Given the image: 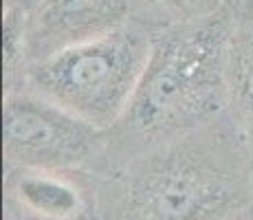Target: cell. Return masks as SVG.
<instances>
[{
    "mask_svg": "<svg viewBox=\"0 0 253 220\" xmlns=\"http://www.w3.org/2000/svg\"><path fill=\"white\" fill-rule=\"evenodd\" d=\"M88 174L104 220H229L253 203V159L231 112Z\"/></svg>",
    "mask_w": 253,
    "mask_h": 220,
    "instance_id": "6da1fadb",
    "label": "cell"
},
{
    "mask_svg": "<svg viewBox=\"0 0 253 220\" xmlns=\"http://www.w3.org/2000/svg\"><path fill=\"white\" fill-rule=\"evenodd\" d=\"M231 29L229 2L207 20L159 29L137 92L119 124L108 130L99 170L229 115Z\"/></svg>",
    "mask_w": 253,
    "mask_h": 220,
    "instance_id": "7a4b0ae2",
    "label": "cell"
},
{
    "mask_svg": "<svg viewBox=\"0 0 253 220\" xmlns=\"http://www.w3.org/2000/svg\"><path fill=\"white\" fill-rule=\"evenodd\" d=\"M157 29L130 20L97 40L29 66L24 86L108 132L126 115L148 66Z\"/></svg>",
    "mask_w": 253,
    "mask_h": 220,
    "instance_id": "3957f363",
    "label": "cell"
},
{
    "mask_svg": "<svg viewBox=\"0 0 253 220\" xmlns=\"http://www.w3.org/2000/svg\"><path fill=\"white\" fill-rule=\"evenodd\" d=\"M4 170L97 172L108 132L95 128L27 86L2 97Z\"/></svg>",
    "mask_w": 253,
    "mask_h": 220,
    "instance_id": "277c9868",
    "label": "cell"
},
{
    "mask_svg": "<svg viewBox=\"0 0 253 220\" xmlns=\"http://www.w3.org/2000/svg\"><path fill=\"white\" fill-rule=\"evenodd\" d=\"M130 20H134L132 0H36L27 16L29 66L108 36Z\"/></svg>",
    "mask_w": 253,
    "mask_h": 220,
    "instance_id": "5b68a950",
    "label": "cell"
},
{
    "mask_svg": "<svg viewBox=\"0 0 253 220\" xmlns=\"http://www.w3.org/2000/svg\"><path fill=\"white\" fill-rule=\"evenodd\" d=\"M86 172L11 170L7 172V207L31 220H82L90 209L92 185Z\"/></svg>",
    "mask_w": 253,
    "mask_h": 220,
    "instance_id": "8992f818",
    "label": "cell"
},
{
    "mask_svg": "<svg viewBox=\"0 0 253 220\" xmlns=\"http://www.w3.org/2000/svg\"><path fill=\"white\" fill-rule=\"evenodd\" d=\"M227 84H229V112L245 134L253 159V18L236 11H233L229 40Z\"/></svg>",
    "mask_w": 253,
    "mask_h": 220,
    "instance_id": "52a82bcc",
    "label": "cell"
},
{
    "mask_svg": "<svg viewBox=\"0 0 253 220\" xmlns=\"http://www.w3.org/2000/svg\"><path fill=\"white\" fill-rule=\"evenodd\" d=\"M229 0H132L134 20L152 29H169L194 24L216 16Z\"/></svg>",
    "mask_w": 253,
    "mask_h": 220,
    "instance_id": "ba28073f",
    "label": "cell"
},
{
    "mask_svg": "<svg viewBox=\"0 0 253 220\" xmlns=\"http://www.w3.org/2000/svg\"><path fill=\"white\" fill-rule=\"evenodd\" d=\"M27 16L29 9L22 4H4L2 9V64L4 90L24 86L29 68L27 53Z\"/></svg>",
    "mask_w": 253,
    "mask_h": 220,
    "instance_id": "9c48e42d",
    "label": "cell"
},
{
    "mask_svg": "<svg viewBox=\"0 0 253 220\" xmlns=\"http://www.w3.org/2000/svg\"><path fill=\"white\" fill-rule=\"evenodd\" d=\"M231 9L236 13H242V16H251L253 18V0H229Z\"/></svg>",
    "mask_w": 253,
    "mask_h": 220,
    "instance_id": "30bf717a",
    "label": "cell"
},
{
    "mask_svg": "<svg viewBox=\"0 0 253 220\" xmlns=\"http://www.w3.org/2000/svg\"><path fill=\"white\" fill-rule=\"evenodd\" d=\"M229 220H253V203L249 205V207L242 209V212H238L236 216H231Z\"/></svg>",
    "mask_w": 253,
    "mask_h": 220,
    "instance_id": "8fae6325",
    "label": "cell"
},
{
    "mask_svg": "<svg viewBox=\"0 0 253 220\" xmlns=\"http://www.w3.org/2000/svg\"><path fill=\"white\" fill-rule=\"evenodd\" d=\"M36 0H4V4H22L24 9H31Z\"/></svg>",
    "mask_w": 253,
    "mask_h": 220,
    "instance_id": "7c38bea8",
    "label": "cell"
}]
</instances>
